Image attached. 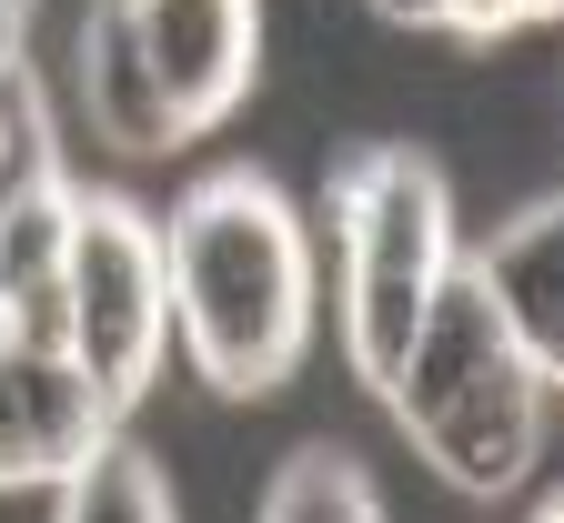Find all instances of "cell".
Wrapping results in <instances>:
<instances>
[{
	"label": "cell",
	"mask_w": 564,
	"mask_h": 523,
	"mask_svg": "<svg viewBox=\"0 0 564 523\" xmlns=\"http://www.w3.org/2000/svg\"><path fill=\"white\" fill-rule=\"evenodd\" d=\"M162 272H172V342L202 372V393L262 403L303 372V352H313V232L262 162H223L172 201Z\"/></svg>",
	"instance_id": "obj_1"
},
{
	"label": "cell",
	"mask_w": 564,
	"mask_h": 523,
	"mask_svg": "<svg viewBox=\"0 0 564 523\" xmlns=\"http://www.w3.org/2000/svg\"><path fill=\"white\" fill-rule=\"evenodd\" d=\"M383 413L474 503L514 493L534 473V454H544V372L514 352V333L494 313V292L474 282V262H454L444 292L423 303L393 383H383Z\"/></svg>",
	"instance_id": "obj_2"
},
{
	"label": "cell",
	"mask_w": 564,
	"mask_h": 523,
	"mask_svg": "<svg viewBox=\"0 0 564 523\" xmlns=\"http://www.w3.org/2000/svg\"><path fill=\"white\" fill-rule=\"evenodd\" d=\"M464 262L454 242V182L413 141H373L333 172V272H343V352L364 393L393 383V362L423 323V303Z\"/></svg>",
	"instance_id": "obj_3"
},
{
	"label": "cell",
	"mask_w": 564,
	"mask_h": 523,
	"mask_svg": "<svg viewBox=\"0 0 564 523\" xmlns=\"http://www.w3.org/2000/svg\"><path fill=\"white\" fill-rule=\"evenodd\" d=\"M61 303H70V362L111 393V413H131L172 352V272H162V221L121 182H82Z\"/></svg>",
	"instance_id": "obj_4"
},
{
	"label": "cell",
	"mask_w": 564,
	"mask_h": 523,
	"mask_svg": "<svg viewBox=\"0 0 564 523\" xmlns=\"http://www.w3.org/2000/svg\"><path fill=\"white\" fill-rule=\"evenodd\" d=\"M111 433H121V413L82 362L0 333V493H61Z\"/></svg>",
	"instance_id": "obj_5"
},
{
	"label": "cell",
	"mask_w": 564,
	"mask_h": 523,
	"mask_svg": "<svg viewBox=\"0 0 564 523\" xmlns=\"http://www.w3.org/2000/svg\"><path fill=\"white\" fill-rule=\"evenodd\" d=\"M121 21L192 141L242 111L252 70H262V0H121Z\"/></svg>",
	"instance_id": "obj_6"
},
{
	"label": "cell",
	"mask_w": 564,
	"mask_h": 523,
	"mask_svg": "<svg viewBox=\"0 0 564 523\" xmlns=\"http://www.w3.org/2000/svg\"><path fill=\"white\" fill-rule=\"evenodd\" d=\"M70 81H82V111H91V131H101L111 162H172L182 141H192L182 111H172L162 81H152V61H141V41H131V21H121V0H91V11H82Z\"/></svg>",
	"instance_id": "obj_7"
},
{
	"label": "cell",
	"mask_w": 564,
	"mask_h": 523,
	"mask_svg": "<svg viewBox=\"0 0 564 523\" xmlns=\"http://www.w3.org/2000/svg\"><path fill=\"white\" fill-rule=\"evenodd\" d=\"M474 282L494 292V313H505L514 352L544 372V393H564V192L514 211L505 232H494L484 252H464Z\"/></svg>",
	"instance_id": "obj_8"
},
{
	"label": "cell",
	"mask_w": 564,
	"mask_h": 523,
	"mask_svg": "<svg viewBox=\"0 0 564 523\" xmlns=\"http://www.w3.org/2000/svg\"><path fill=\"white\" fill-rule=\"evenodd\" d=\"M70 211H82V182L70 172H41L31 192L0 201V313L61 292V262H70Z\"/></svg>",
	"instance_id": "obj_9"
},
{
	"label": "cell",
	"mask_w": 564,
	"mask_h": 523,
	"mask_svg": "<svg viewBox=\"0 0 564 523\" xmlns=\"http://www.w3.org/2000/svg\"><path fill=\"white\" fill-rule=\"evenodd\" d=\"M252 523H383V493H373V473L352 464L343 443H303V454L272 464Z\"/></svg>",
	"instance_id": "obj_10"
},
{
	"label": "cell",
	"mask_w": 564,
	"mask_h": 523,
	"mask_svg": "<svg viewBox=\"0 0 564 523\" xmlns=\"http://www.w3.org/2000/svg\"><path fill=\"white\" fill-rule=\"evenodd\" d=\"M51 523H182V503H172V483H162V464L141 454L131 433H111L101 454L61 483V503H51Z\"/></svg>",
	"instance_id": "obj_11"
},
{
	"label": "cell",
	"mask_w": 564,
	"mask_h": 523,
	"mask_svg": "<svg viewBox=\"0 0 564 523\" xmlns=\"http://www.w3.org/2000/svg\"><path fill=\"white\" fill-rule=\"evenodd\" d=\"M434 31H454V41H505V31H524V0H434Z\"/></svg>",
	"instance_id": "obj_12"
},
{
	"label": "cell",
	"mask_w": 564,
	"mask_h": 523,
	"mask_svg": "<svg viewBox=\"0 0 564 523\" xmlns=\"http://www.w3.org/2000/svg\"><path fill=\"white\" fill-rule=\"evenodd\" d=\"M383 21H403V31H434V0H373Z\"/></svg>",
	"instance_id": "obj_13"
},
{
	"label": "cell",
	"mask_w": 564,
	"mask_h": 523,
	"mask_svg": "<svg viewBox=\"0 0 564 523\" xmlns=\"http://www.w3.org/2000/svg\"><path fill=\"white\" fill-rule=\"evenodd\" d=\"M0 70H21V11L0 0Z\"/></svg>",
	"instance_id": "obj_14"
},
{
	"label": "cell",
	"mask_w": 564,
	"mask_h": 523,
	"mask_svg": "<svg viewBox=\"0 0 564 523\" xmlns=\"http://www.w3.org/2000/svg\"><path fill=\"white\" fill-rule=\"evenodd\" d=\"M534 523H564V493H544V503H534Z\"/></svg>",
	"instance_id": "obj_15"
},
{
	"label": "cell",
	"mask_w": 564,
	"mask_h": 523,
	"mask_svg": "<svg viewBox=\"0 0 564 523\" xmlns=\"http://www.w3.org/2000/svg\"><path fill=\"white\" fill-rule=\"evenodd\" d=\"M554 11H564V0H524V21H554Z\"/></svg>",
	"instance_id": "obj_16"
},
{
	"label": "cell",
	"mask_w": 564,
	"mask_h": 523,
	"mask_svg": "<svg viewBox=\"0 0 564 523\" xmlns=\"http://www.w3.org/2000/svg\"><path fill=\"white\" fill-rule=\"evenodd\" d=\"M11 11H31V0H11Z\"/></svg>",
	"instance_id": "obj_17"
}]
</instances>
